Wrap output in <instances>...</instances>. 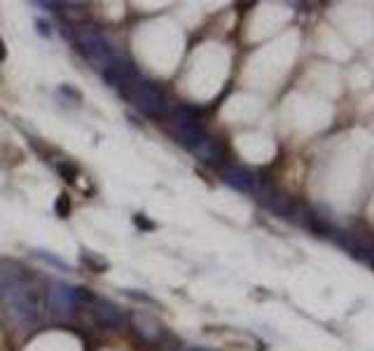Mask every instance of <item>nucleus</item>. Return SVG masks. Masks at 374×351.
I'll return each mask as SVG.
<instances>
[{
	"label": "nucleus",
	"instance_id": "nucleus-1",
	"mask_svg": "<svg viewBox=\"0 0 374 351\" xmlns=\"http://www.w3.org/2000/svg\"><path fill=\"white\" fill-rule=\"evenodd\" d=\"M0 300H3L7 307V316H10L21 331H28V328H33L38 324V316H40L38 300H35V292L26 283V279L14 283Z\"/></svg>",
	"mask_w": 374,
	"mask_h": 351
},
{
	"label": "nucleus",
	"instance_id": "nucleus-2",
	"mask_svg": "<svg viewBox=\"0 0 374 351\" xmlns=\"http://www.w3.org/2000/svg\"><path fill=\"white\" fill-rule=\"evenodd\" d=\"M168 134L173 136L175 143H180L187 150H192L204 136H208L201 127L199 111L189 106H178L168 113Z\"/></svg>",
	"mask_w": 374,
	"mask_h": 351
},
{
	"label": "nucleus",
	"instance_id": "nucleus-3",
	"mask_svg": "<svg viewBox=\"0 0 374 351\" xmlns=\"http://www.w3.org/2000/svg\"><path fill=\"white\" fill-rule=\"evenodd\" d=\"M77 45L82 47L85 56L101 70H106L108 66L115 61V49L99 28H94V26L77 28Z\"/></svg>",
	"mask_w": 374,
	"mask_h": 351
},
{
	"label": "nucleus",
	"instance_id": "nucleus-4",
	"mask_svg": "<svg viewBox=\"0 0 374 351\" xmlns=\"http://www.w3.org/2000/svg\"><path fill=\"white\" fill-rule=\"evenodd\" d=\"M122 90H124V94H127V99L143 115L157 117V115L164 113V108H166L164 94H161L152 82H148V80H138L136 78V80H131L129 85H124Z\"/></svg>",
	"mask_w": 374,
	"mask_h": 351
},
{
	"label": "nucleus",
	"instance_id": "nucleus-5",
	"mask_svg": "<svg viewBox=\"0 0 374 351\" xmlns=\"http://www.w3.org/2000/svg\"><path fill=\"white\" fill-rule=\"evenodd\" d=\"M47 307L52 312V316L68 321L75 316L77 312V286H70V283L63 281H54L49 286V295H47Z\"/></svg>",
	"mask_w": 374,
	"mask_h": 351
},
{
	"label": "nucleus",
	"instance_id": "nucleus-6",
	"mask_svg": "<svg viewBox=\"0 0 374 351\" xmlns=\"http://www.w3.org/2000/svg\"><path fill=\"white\" fill-rule=\"evenodd\" d=\"M136 78L138 75H136L134 63H131L129 58H122V56H115V61L104 70V80L110 87H124Z\"/></svg>",
	"mask_w": 374,
	"mask_h": 351
},
{
	"label": "nucleus",
	"instance_id": "nucleus-7",
	"mask_svg": "<svg viewBox=\"0 0 374 351\" xmlns=\"http://www.w3.org/2000/svg\"><path fill=\"white\" fill-rule=\"evenodd\" d=\"M92 314H94V319H96V324L104 326V328H117V326L124 324L122 309L115 302H110V300H101V297L94 300Z\"/></svg>",
	"mask_w": 374,
	"mask_h": 351
},
{
	"label": "nucleus",
	"instance_id": "nucleus-8",
	"mask_svg": "<svg viewBox=\"0 0 374 351\" xmlns=\"http://www.w3.org/2000/svg\"><path fill=\"white\" fill-rule=\"evenodd\" d=\"M223 178L227 185L237 187L239 192H253L255 190V178L251 171L241 169V166H225L223 169Z\"/></svg>",
	"mask_w": 374,
	"mask_h": 351
},
{
	"label": "nucleus",
	"instance_id": "nucleus-9",
	"mask_svg": "<svg viewBox=\"0 0 374 351\" xmlns=\"http://www.w3.org/2000/svg\"><path fill=\"white\" fill-rule=\"evenodd\" d=\"M131 324H134L136 333L148 342H157L161 338V333H164V328H161L159 321L152 319V316H145V314H136V316H131Z\"/></svg>",
	"mask_w": 374,
	"mask_h": 351
},
{
	"label": "nucleus",
	"instance_id": "nucleus-10",
	"mask_svg": "<svg viewBox=\"0 0 374 351\" xmlns=\"http://www.w3.org/2000/svg\"><path fill=\"white\" fill-rule=\"evenodd\" d=\"M194 157H199L204 159V162H218V159H223L225 155V148H223V143L216 141V138H211V136H204L199 143L194 145L192 150Z\"/></svg>",
	"mask_w": 374,
	"mask_h": 351
},
{
	"label": "nucleus",
	"instance_id": "nucleus-11",
	"mask_svg": "<svg viewBox=\"0 0 374 351\" xmlns=\"http://www.w3.org/2000/svg\"><path fill=\"white\" fill-rule=\"evenodd\" d=\"M24 279H26V276H24V272H21L17 265L0 267V297H3L5 292L14 286V283H19V281H24Z\"/></svg>",
	"mask_w": 374,
	"mask_h": 351
},
{
	"label": "nucleus",
	"instance_id": "nucleus-12",
	"mask_svg": "<svg viewBox=\"0 0 374 351\" xmlns=\"http://www.w3.org/2000/svg\"><path fill=\"white\" fill-rule=\"evenodd\" d=\"M33 255H35V258H38V260L45 262V265L58 269V272H73V267H68V262L58 260V258H54V255H47V253H42V251H35Z\"/></svg>",
	"mask_w": 374,
	"mask_h": 351
},
{
	"label": "nucleus",
	"instance_id": "nucleus-13",
	"mask_svg": "<svg viewBox=\"0 0 374 351\" xmlns=\"http://www.w3.org/2000/svg\"><path fill=\"white\" fill-rule=\"evenodd\" d=\"M68 211H70V202H68V197L61 195V197H58V202H56V214L63 218V216H68Z\"/></svg>",
	"mask_w": 374,
	"mask_h": 351
},
{
	"label": "nucleus",
	"instance_id": "nucleus-14",
	"mask_svg": "<svg viewBox=\"0 0 374 351\" xmlns=\"http://www.w3.org/2000/svg\"><path fill=\"white\" fill-rule=\"evenodd\" d=\"M124 295L131 297V300H138V302H148V304H157L155 300L150 295H145V292H134V290H124Z\"/></svg>",
	"mask_w": 374,
	"mask_h": 351
},
{
	"label": "nucleus",
	"instance_id": "nucleus-15",
	"mask_svg": "<svg viewBox=\"0 0 374 351\" xmlns=\"http://www.w3.org/2000/svg\"><path fill=\"white\" fill-rule=\"evenodd\" d=\"M35 26H38V33L42 38H49V35H52V24H47L45 19H35Z\"/></svg>",
	"mask_w": 374,
	"mask_h": 351
},
{
	"label": "nucleus",
	"instance_id": "nucleus-16",
	"mask_svg": "<svg viewBox=\"0 0 374 351\" xmlns=\"http://www.w3.org/2000/svg\"><path fill=\"white\" fill-rule=\"evenodd\" d=\"M5 58V45H3V40H0V61Z\"/></svg>",
	"mask_w": 374,
	"mask_h": 351
},
{
	"label": "nucleus",
	"instance_id": "nucleus-17",
	"mask_svg": "<svg viewBox=\"0 0 374 351\" xmlns=\"http://www.w3.org/2000/svg\"><path fill=\"white\" fill-rule=\"evenodd\" d=\"M185 351H208V349H201V347H189V349H185Z\"/></svg>",
	"mask_w": 374,
	"mask_h": 351
}]
</instances>
